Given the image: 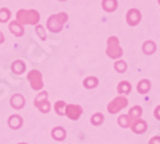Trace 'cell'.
<instances>
[{"instance_id":"cell-1","label":"cell","mask_w":160,"mask_h":144,"mask_svg":"<svg viewBox=\"0 0 160 144\" xmlns=\"http://www.w3.org/2000/svg\"><path fill=\"white\" fill-rule=\"evenodd\" d=\"M40 21V14L35 9H21L17 13V22L21 24H37Z\"/></svg>"},{"instance_id":"cell-2","label":"cell","mask_w":160,"mask_h":144,"mask_svg":"<svg viewBox=\"0 0 160 144\" xmlns=\"http://www.w3.org/2000/svg\"><path fill=\"white\" fill-rule=\"evenodd\" d=\"M67 19H68V16L65 13H58V14L50 16L48 19V29L51 32H60Z\"/></svg>"},{"instance_id":"cell-3","label":"cell","mask_w":160,"mask_h":144,"mask_svg":"<svg viewBox=\"0 0 160 144\" xmlns=\"http://www.w3.org/2000/svg\"><path fill=\"white\" fill-rule=\"evenodd\" d=\"M119 40L115 37V36H110L109 40H108V49H106V54H108L110 58H119L122 57L123 51L122 49L119 48Z\"/></svg>"},{"instance_id":"cell-4","label":"cell","mask_w":160,"mask_h":144,"mask_svg":"<svg viewBox=\"0 0 160 144\" xmlns=\"http://www.w3.org/2000/svg\"><path fill=\"white\" fill-rule=\"evenodd\" d=\"M46 99H48V93H46V91L40 93L36 97V99H35V106L38 107V109L41 111L42 113H48L49 112V108H50V106H49V103H48Z\"/></svg>"},{"instance_id":"cell-5","label":"cell","mask_w":160,"mask_h":144,"mask_svg":"<svg viewBox=\"0 0 160 144\" xmlns=\"http://www.w3.org/2000/svg\"><path fill=\"white\" fill-rule=\"evenodd\" d=\"M28 80L31 81V86L32 89L35 90H40L42 88V77H41V73L37 70H33L28 73Z\"/></svg>"},{"instance_id":"cell-6","label":"cell","mask_w":160,"mask_h":144,"mask_svg":"<svg viewBox=\"0 0 160 144\" xmlns=\"http://www.w3.org/2000/svg\"><path fill=\"white\" fill-rule=\"evenodd\" d=\"M127 99L123 98V97H119V98H115L114 100H112V103L108 106V109L110 113H117L118 111L123 109L126 106H127Z\"/></svg>"},{"instance_id":"cell-7","label":"cell","mask_w":160,"mask_h":144,"mask_svg":"<svg viewBox=\"0 0 160 144\" xmlns=\"http://www.w3.org/2000/svg\"><path fill=\"white\" fill-rule=\"evenodd\" d=\"M126 19H127V23L129 26H137L141 21V12L136 8L129 9L127 16H126Z\"/></svg>"},{"instance_id":"cell-8","label":"cell","mask_w":160,"mask_h":144,"mask_svg":"<svg viewBox=\"0 0 160 144\" xmlns=\"http://www.w3.org/2000/svg\"><path fill=\"white\" fill-rule=\"evenodd\" d=\"M65 115L68 116L71 120H78L79 116L82 115V108L79 106H76V104H71V106L67 107Z\"/></svg>"},{"instance_id":"cell-9","label":"cell","mask_w":160,"mask_h":144,"mask_svg":"<svg viewBox=\"0 0 160 144\" xmlns=\"http://www.w3.org/2000/svg\"><path fill=\"white\" fill-rule=\"evenodd\" d=\"M24 103H26V100H24V98L21 94H14L12 97V99H10L12 107H14L16 109H21L24 106Z\"/></svg>"},{"instance_id":"cell-10","label":"cell","mask_w":160,"mask_h":144,"mask_svg":"<svg viewBox=\"0 0 160 144\" xmlns=\"http://www.w3.org/2000/svg\"><path fill=\"white\" fill-rule=\"evenodd\" d=\"M9 30H10V32L13 34V35H16V36H22L23 35V26L19 23V22H17V21H13L10 24H9Z\"/></svg>"},{"instance_id":"cell-11","label":"cell","mask_w":160,"mask_h":144,"mask_svg":"<svg viewBox=\"0 0 160 144\" xmlns=\"http://www.w3.org/2000/svg\"><path fill=\"white\" fill-rule=\"evenodd\" d=\"M101 7L105 12H114L118 8V0H102Z\"/></svg>"},{"instance_id":"cell-12","label":"cell","mask_w":160,"mask_h":144,"mask_svg":"<svg viewBox=\"0 0 160 144\" xmlns=\"http://www.w3.org/2000/svg\"><path fill=\"white\" fill-rule=\"evenodd\" d=\"M142 50H143L145 54L151 56L154 51L156 50V44H155L152 40H148V41H146V43L142 45Z\"/></svg>"},{"instance_id":"cell-13","label":"cell","mask_w":160,"mask_h":144,"mask_svg":"<svg viewBox=\"0 0 160 144\" xmlns=\"http://www.w3.org/2000/svg\"><path fill=\"white\" fill-rule=\"evenodd\" d=\"M150 88H151V84H150L149 80H146V78L145 80H141L137 85V90H138L140 94H146L150 90Z\"/></svg>"},{"instance_id":"cell-14","label":"cell","mask_w":160,"mask_h":144,"mask_svg":"<svg viewBox=\"0 0 160 144\" xmlns=\"http://www.w3.org/2000/svg\"><path fill=\"white\" fill-rule=\"evenodd\" d=\"M131 127H132V130H133L135 133L141 134V133H143L145 130H146L148 125H146V122H145V121H141V120H140V121H135V122H133Z\"/></svg>"},{"instance_id":"cell-15","label":"cell","mask_w":160,"mask_h":144,"mask_svg":"<svg viewBox=\"0 0 160 144\" xmlns=\"http://www.w3.org/2000/svg\"><path fill=\"white\" fill-rule=\"evenodd\" d=\"M12 70H13V72H14V73L21 75V73H23L24 70H26V64H24L22 61H16L14 63L12 64Z\"/></svg>"},{"instance_id":"cell-16","label":"cell","mask_w":160,"mask_h":144,"mask_svg":"<svg viewBox=\"0 0 160 144\" xmlns=\"http://www.w3.org/2000/svg\"><path fill=\"white\" fill-rule=\"evenodd\" d=\"M52 138L57 139V140H63L65 136H67V133H65V130L63 127H55V129H52Z\"/></svg>"},{"instance_id":"cell-17","label":"cell","mask_w":160,"mask_h":144,"mask_svg":"<svg viewBox=\"0 0 160 144\" xmlns=\"http://www.w3.org/2000/svg\"><path fill=\"white\" fill-rule=\"evenodd\" d=\"M98 85H99V80L94 76H90V77L85 78V81H83V86L87 88V89H94Z\"/></svg>"},{"instance_id":"cell-18","label":"cell","mask_w":160,"mask_h":144,"mask_svg":"<svg viewBox=\"0 0 160 144\" xmlns=\"http://www.w3.org/2000/svg\"><path fill=\"white\" fill-rule=\"evenodd\" d=\"M131 84L128 81H121L118 85V91H119V94H129L131 93Z\"/></svg>"},{"instance_id":"cell-19","label":"cell","mask_w":160,"mask_h":144,"mask_svg":"<svg viewBox=\"0 0 160 144\" xmlns=\"http://www.w3.org/2000/svg\"><path fill=\"white\" fill-rule=\"evenodd\" d=\"M9 126L12 129H19L22 126V119H21L18 115L12 116L10 119H9Z\"/></svg>"},{"instance_id":"cell-20","label":"cell","mask_w":160,"mask_h":144,"mask_svg":"<svg viewBox=\"0 0 160 144\" xmlns=\"http://www.w3.org/2000/svg\"><path fill=\"white\" fill-rule=\"evenodd\" d=\"M10 16H12V13L8 8H2L0 9V22L4 23V22H8L10 19Z\"/></svg>"},{"instance_id":"cell-21","label":"cell","mask_w":160,"mask_h":144,"mask_svg":"<svg viewBox=\"0 0 160 144\" xmlns=\"http://www.w3.org/2000/svg\"><path fill=\"white\" fill-rule=\"evenodd\" d=\"M141 115H142V109H141V107H138V106H135L131 111H129V119H135L136 121H137V119H140L141 117Z\"/></svg>"},{"instance_id":"cell-22","label":"cell","mask_w":160,"mask_h":144,"mask_svg":"<svg viewBox=\"0 0 160 144\" xmlns=\"http://www.w3.org/2000/svg\"><path fill=\"white\" fill-rule=\"evenodd\" d=\"M65 107H67V104H65V102H63V100H59V102H57L55 103V112L58 113V115H65Z\"/></svg>"},{"instance_id":"cell-23","label":"cell","mask_w":160,"mask_h":144,"mask_svg":"<svg viewBox=\"0 0 160 144\" xmlns=\"http://www.w3.org/2000/svg\"><path fill=\"white\" fill-rule=\"evenodd\" d=\"M114 68L117 70V72L123 73V72L127 70V63H126L124 61H118V62H115V64H114Z\"/></svg>"},{"instance_id":"cell-24","label":"cell","mask_w":160,"mask_h":144,"mask_svg":"<svg viewBox=\"0 0 160 144\" xmlns=\"http://www.w3.org/2000/svg\"><path fill=\"white\" fill-rule=\"evenodd\" d=\"M102 121H104V117H102V115H101L100 112L95 113L94 116L91 117V122L94 124V125H101V124H102Z\"/></svg>"},{"instance_id":"cell-25","label":"cell","mask_w":160,"mask_h":144,"mask_svg":"<svg viewBox=\"0 0 160 144\" xmlns=\"http://www.w3.org/2000/svg\"><path fill=\"white\" fill-rule=\"evenodd\" d=\"M132 122L129 121V116L127 115H122L121 117H119V125H121L122 127H128Z\"/></svg>"},{"instance_id":"cell-26","label":"cell","mask_w":160,"mask_h":144,"mask_svg":"<svg viewBox=\"0 0 160 144\" xmlns=\"http://www.w3.org/2000/svg\"><path fill=\"white\" fill-rule=\"evenodd\" d=\"M44 30H45V29L42 27V26H40V24L36 26V34L40 36V39H41V40H46V34H45Z\"/></svg>"},{"instance_id":"cell-27","label":"cell","mask_w":160,"mask_h":144,"mask_svg":"<svg viewBox=\"0 0 160 144\" xmlns=\"http://www.w3.org/2000/svg\"><path fill=\"white\" fill-rule=\"evenodd\" d=\"M150 144H160V136H155L150 140Z\"/></svg>"},{"instance_id":"cell-28","label":"cell","mask_w":160,"mask_h":144,"mask_svg":"<svg viewBox=\"0 0 160 144\" xmlns=\"http://www.w3.org/2000/svg\"><path fill=\"white\" fill-rule=\"evenodd\" d=\"M155 117H156L158 120H160V106L155 108Z\"/></svg>"},{"instance_id":"cell-29","label":"cell","mask_w":160,"mask_h":144,"mask_svg":"<svg viewBox=\"0 0 160 144\" xmlns=\"http://www.w3.org/2000/svg\"><path fill=\"white\" fill-rule=\"evenodd\" d=\"M2 43H4V35H3V32L0 31V44Z\"/></svg>"},{"instance_id":"cell-30","label":"cell","mask_w":160,"mask_h":144,"mask_svg":"<svg viewBox=\"0 0 160 144\" xmlns=\"http://www.w3.org/2000/svg\"><path fill=\"white\" fill-rule=\"evenodd\" d=\"M59 2H65V0H59Z\"/></svg>"},{"instance_id":"cell-31","label":"cell","mask_w":160,"mask_h":144,"mask_svg":"<svg viewBox=\"0 0 160 144\" xmlns=\"http://www.w3.org/2000/svg\"><path fill=\"white\" fill-rule=\"evenodd\" d=\"M19 144H26V143H19Z\"/></svg>"},{"instance_id":"cell-32","label":"cell","mask_w":160,"mask_h":144,"mask_svg":"<svg viewBox=\"0 0 160 144\" xmlns=\"http://www.w3.org/2000/svg\"><path fill=\"white\" fill-rule=\"evenodd\" d=\"M159 4H160V0H159Z\"/></svg>"}]
</instances>
